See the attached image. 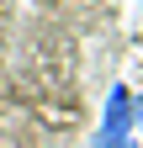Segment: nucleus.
Returning a JSON list of instances; mask_svg holds the SVG:
<instances>
[{
  "instance_id": "obj_1",
  "label": "nucleus",
  "mask_w": 143,
  "mask_h": 148,
  "mask_svg": "<svg viewBox=\"0 0 143 148\" xmlns=\"http://www.w3.org/2000/svg\"><path fill=\"white\" fill-rule=\"evenodd\" d=\"M133 122H138V101H133V90H127V85H111V90H106L101 127H96L90 148H127V143H133Z\"/></svg>"
},
{
  "instance_id": "obj_2",
  "label": "nucleus",
  "mask_w": 143,
  "mask_h": 148,
  "mask_svg": "<svg viewBox=\"0 0 143 148\" xmlns=\"http://www.w3.org/2000/svg\"><path fill=\"white\" fill-rule=\"evenodd\" d=\"M138 122H143V101H138Z\"/></svg>"
},
{
  "instance_id": "obj_3",
  "label": "nucleus",
  "mask_w": 143,
  "mask_h": 148,
  "mask_svg": "<svg viewBox=\"0 0 143 148\" xmlns=\"http://www.w3.org/2000/svg\"><path fill=\"white\" fill-rule=\"evenodd\" d=\"M127 148H143V143H127Z\"/></svg>"
}]
</instances>
